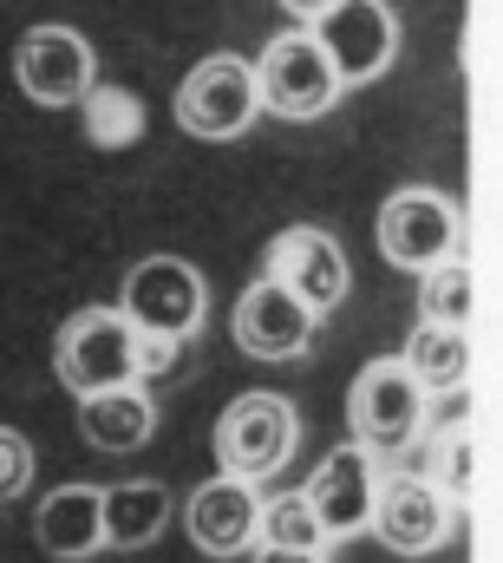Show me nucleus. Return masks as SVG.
<instances>
[{"label": "nucleus", "mask_w": 503, "mask_h": 563, "mask_svg": "<svg viewBox=\"0 0 503 563\" xmlns=\"http://www.w3.org/2000/svg\"><path fill=\"white\" fill-rule=\"evenodd\" d=\"M261 276L281 282L301 308H314V314H327V308H340L347 295H354V269H347V250L327 236V230H314V223H294V230H281L268 250H261Z\"/></svg>", "instance_id": "obj_11"}, {"label": "nucleus", "mask_w": 503, "mask_h": 563, "mask_svg": "<svg viewBox=\"0 0 503 563\" xmlns=\"http://www.w3.org/2000/svg\"><path fill=\"white\" fill-rule=\"evenodd\" d=\"M308 33L327 53L340 86H373L399 59V20H392L385 0H334L321 20H308Z\"/></svg>", "instance_id": "obj_9"}, {"label": "nucleus", "mask_w": 503, "mask_h": 563, "mask_svg": "<svg viewBox=\"0 0 503 563\" xmlns=\"http://www.w3.org/2000/svg\"><path fill=\"white\" fill-rule=\"evenodd\" d=\"M438 498L451 505V511H471L478 505V432L471 420H458L445 439H438Z\"/></svg>", "instance_id": "obj_22"}, {"label": "nucleus", "mask_w": 503, "mask_h": 563, "mask_svg": "<svg viewBox=\"0 0 503 563\" xmlns=\"http://www.w3.org/2000/svg\"><path fill=\"white\" fill-rule=\"evenodd\" d=\"M119 314L137 334H170V341H197L203 314H210V288L183 256H144L119 288Z\"/></svg>", "instance_id": "obj_5"}, {"label": "nucleus", "mask_w": 503, "mask_h": 563, "mask_svg": "<svg viewBox=\"0 0 503 563\" xmlns=\"http://www.w3.org/2000/svg\"><path fill=\"white\" fill-rule=\"evenodd\" d=\"M183 525H190V544L203 558H243V551H255V538H261V498H255V485L216 472L210 485L190 492Z\"/></svg>", "instance_id": "obj_13"}, {"label": "nucleus", "mask_w": 503, "mask_h": 563, "mask_svg": "<svg viewBox=\"0 0 503 563\" xmlns=\"http://www.w3.org/2000/svg\"><path fill=\"white\" fill-rule=\"evenodd\" d=\"M347 420H354V445L373 452V459H399L418 445L425 432V387L405 374L399 354H379L354 374V394H347Z\"/></svg>", "instance_id": "obj_1"}, {"label": "nucleus", "mask_w": 503, "mask_h": 563, "mask_svg": "<svg viewBox=\"0 0 503 563\" xmlns=\"http://www.w3.org/2000/svg\"><path fill=\"white\" fill-rule=\"evenodd\" d=\"M418 314L425 321H445V328H471V314H478V269L465 256L425 269L418 276Z\"/></svg>", "instance_id": "obj_19"}, {"label": "nucleus", "mask_w": 503, "mask_h": 563, "mask_svg": "<svg viewBox=\"0 0 503 563\" xmlns=\"http://www.w3.org/2000/svg\"><path fill=\"white\" fill-rule=\"evenodd\" d=\"M255 119H261V99H255V66L236 53H210L203 66H190V79L177 86V125L190 139L230 144L243 139Z\"/></svg>", "instance_id": "obj_6"}, {"label": "nucleus", "mask_w": 503, "mask_h": 563, "mask_svg": "<svg viewBox=\"0 0 503 563\" xmlns=\"http://www.w3.org/2000/svg\"><path fill=\"white\" fill-rule=\"evenodd\" d=\"M177 347H183V341H170V334H137V347H131V367H137V380H157V374H170V367H177Z\"/></svg>", "instance_id": "obj_24"}, {"label": "nucleus", "mask_w": 503, "mask_h": 563, "mask_svg": "<svg viewBox=\"0 0 503 563\" xmlns=\"http://www.w3.org/2000/svg\"><path fill=\"white\" fill-rule=\"evenodd\" d=\"M255 544H275V551H327L334 538L321 531V518H314V505L301 498V492H288V498H261V538Z\"/></svg>", "instance_id": "obj_21"}, {"label": "nucleus", "mask_w": 503, "mask_h": 563, "mask_svg": "<svg viewBox=\"0 0 503 563\" xmlns=\"http://www.w3.org/2000/svg\"><path fill=\"white\" fill-rule=\"evenodd\" d=\"M33 538L53 563H86L105 551V511H99V485H59L40 498L33 511Z\"/></svg>", "instance_id": "obj_15"}, {"label": "nucleus", "mask_w": 503, "mask_h": 563, "mask_svg": "<svg viewBox=\"0 0 503 563\" xmlns=\"http://www.w3.org/2000/svg\"><path fill=\"white\" fill-rule=\"evenodd\" d=\"M33 439L26 432H13V426H0V505H13L26 485H33Z\"/></svg>", "instance_id": "obj_23"}, {"label": "nucleus", "mask_w": 503, "mask_h": 563, "mask_svg": "<svg viewBox=\"0 0 503 563\" xmlns=\"http://www.w3.org/2000/svg\"><path fill=\"white\" fill-rule=\"evenodd\" d=\"M131 347H137V328H131L119 308H79L59 341H53V367L66 380V394H105V387H125L137 380L131 367Z\"/></svg>", "instance_id": "obj_7"}, {"label": "nucleus", "mask_w": 503, "mask_h": 563, "mask_svg": "<svg viewBox=\"0 0 503 563\" xmlns=\"http://www.w3.org/2000/svg\"><path fill=\"white\" fill-rule=\"evenodd\" d=\"M405 374L425 394H465L471 387V328H445V321H418L405 341Z\"/></svg>", "instance_id": "obj_18"}, {"label": "nucleus", "mask_w": 503, "mask_h": 563, "mask_svg": "<svg viewBox=\"0 0 503 563\" xmlns=\"http://www.w3.org/2000/svg\"><path fill=\"white\" fill-rule=\"evenodd\" d=\"M86 139L99 144V151H125V144H137L144 139V106L131 99L125 86H86Z\"/></svg>", "instance_id": "obj_20"}, {"label": "nucleus", "mask_w": 503, "mask_h": 563, "mask_svg": "<svg viewBox=\"0 0 503 563\" xmlns=\"http://www.w3.org/2000/svg\"><path fill=\"white\" fill-rule=\"evenodd\" d=\"M99 511H105V544H112V551H144V544L164 538L177 498H170V485H157V478H119V485L99 492Z\"/></svg>", "instance_id": "obj_17"}, {"label": "nucleus", "mask_w": 503, "mask_h": 563, "mask_svg": "<svg viewBox=\"0 0 503 563\" xmlns=\"http://www.w3.org/2000/svg\"><path fill=\"white\" fill-rule=\"evenodd\" d=\"M294 445H301L294 400L268 394V387H261V394H243V400H230L223 420H216V465H223V478H243V485L275 478V472L294 459Z\"/></svg>", "instance_id": "obj_2"}, {"label": "nucleus", "mask_w": 503, "mask_h": 563, "mask_svg": "<svg viewBox=\"0 0 503 563\" xmlns=\"http://www.w3.org/2000/svg\"><path fill=\"white\" fill-rule=\"evenodd\" d=\"M373 452H360V445H334L321 465H314V478H308V505H314V518H321V531L327 538H360L367 531V511H373Z\"/></svg>", "instance_id": "obj_14"}, {"label": "nucleus", "mask_w": 503, "mask_h": 563, "mask_svg": "<svg viewBox=\"0 0 503 563\" xmlns=\"http://www.w3.org/2000/svg\"><path fill=\"white\" fill-rule=\"evenodd\" d=\"M230 334L249 361H301L321 334V314L301 308L281 282L255 276L243 295H236V314H230Z\"/></svg>", "instance_id": "obj_12"}, {"label": "nucleus", "mask_w": 503, "mask_h": 563, "mask_svg": "<svg viewBox=\"0 0 503 563\" xmlns=\"http://www.w3.org/2000/svg\"><path fill=\"white\" fill-rule=\"evenodd\" d=\"M13 79H20V92H26L33 106L66 112V106H79L86 86L99 79V53H92V40L72 33V26H33V33H20V46H13Z\"/></svg>", "instance_id": "obj_10"}, {"label": "nucleus", "mask_w": 503, "mask_h": 563, "mask_svg": "<svg viewBox=\"0 0 503 563\" xmlns=\"http://www.w3.org/2000/svg\"><path fill=\"white\" fill-rule=\"evenodd\" d=\"M255 563H321V558H314V551H275V544H261Z\"/></svg>", "instance_id": "obj_26"}, {"label": "nucleus", "mask_w": 503, "mask_h": 563, "mask_svg": "<svg viewBox=\"0 0 503 563\" xmlns=\"http://www.w3.org/2000/svg\"><path fill=\"white\" fill-rule=\"evenodd\" d=\"M347 86L334 79V66H327V53L314 46V33L308 26H288V33H275L268 46H261V59H255V99H261V112H275V119H321V112H334V99H340Z\"/></svg>", "instance_id": "obj_3"}, {"label": "nucleus", "mask_w": 503, "mask_h": 563, "mask_svg": "<svg viewBox=\"0 0 503 563\" xmlns=\"http://www.w3.org/2000/svg\"><path fill=\"white\" fill-rule=\"evenodd\" d=\"M275 7H281L288 20H321V13H327L334 0H275Z\"/></svg>", "instance_id": "obj_25"}, {"label": "nucleus", "mask_w": 503, "mask_h": 563, "mask_svg": "<svg viewBox=\"0 0 503 563\" xmlns=\"http://www.w3.org/2000/svg\"><path fill=\"white\" fill-rule=\"evenodd\" d=\"M373 236H379V256H385L392 269L425 276V269H438V263H451V256H458L465 217H458V203H451L445 190L412 184V190H392V197L379 203Z\"/></svg>", "instance_id": "obj_4"}, {"label": "nucleus", "mask_w": 503, "mask_h": 563, "mask_svg": "<svg viewBox=\"0 0 503 563\" xmlns=\"http://www.w3.org/2000/svg\"><path fill=\"white\" fill-rule=\"evenodd\" d=\"M79 432H86L92 452L125 459L137 445H150V432H157V400H150L137 380L105 387V394H86V400H79Z\"/></svg>", "instance_id": "obj_16"}, {"label": "nucleus", "mask_w": 503, "mask_h": 563, "mask_svg": "<svg viewBox=\"0 0 503 563\" xmlns=\"http://www.w3.org/2000/svg\"><path fill=\"white\" fill-rule=\"evenodd\" d=\"M458 511L438 498V485L425 472H379L373 478V511H367V531H379V544L392 558H432L445 538H451Z\"/></svg>", "instance_id": "obj_8"}]
</instances>
